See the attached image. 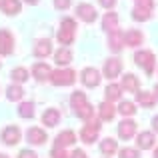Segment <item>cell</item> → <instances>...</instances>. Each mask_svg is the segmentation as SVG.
<instances>
[{
	"label": "cell",
	"mask_w": 158,
	"mask_h": 158,
	"mask_svg": "<svg viewBox=\"0 0 158 158\" xmlns=\"http://www.w3.org/2000/svg\"><path fill=\"white\" fill-rule=\"evenodd\" d=\"M72 60H74V54H72V50H70L68 46H62V48H58V50L54 52V62H56L58 68L68 66Z\"/></svg>",
	"instance_id": "obj_15"
},
{
	"label": "cell",
	"mask_w": 158,
	"mask_h": 158,
	"mask_svg": "<svg viewBox=\"0 0 158 158\" xmlns=\"http://www.w3.org/2000/svg\"><path fill=\"white\" fill-rule=\"evenodd\" d=\"M70 106H72L74 114L80 120H86V122H88V120L94 118V108L88 102V98H86V94L82 92V90L72 92V96H70Z\"/></svg>",
	"instance_id": "obj_1"
},
{
	"label": "cell",
	"mask_w": 158,
	"mask_h": 158,
	"mask_svg": "<svg viewBox=\"0 0 158 158\" xmlns=\"http://www.w3.org/2000/svg\"><path fill=\"white\" fill-rule=\"evenodd\" d=\"M30 74L34 76L36 82H46V80H50V76H52V68L46 64V62H36V64L32 66Z\"/></svg>",
	"instance_id": "obj_13"
},
{
	"label": "cell",
	"mask_w": 158,
	"mask_h": 158,
	"mask_svg": "<svg viewBox=\"0 0 158 158\" xmlns=\"http://www.w3.org/2000/svg\"><path fill=\"white\" fill-rule=\"evenodd\" d=\"M152 92H154V96H156V100H158V84L154 86V90H152Z\"/></svg>",
	"instance_id": "obj_43"
},
{
	"label": "cell",
	"mask_w": 158,
	"mask_h": 158,
	"mask_svg": "<svg viewBox=\"0 0 158 158\" xmlns=\"http://www.w3.org/2000/svg\"><path fill=\"white\" fill-rule=\"evenodd\" d=\"M50 82L54 86H72L76 82V72L72 68H58V70H52V76H50Z\"/></svg>",
	"instance_id": "obj_5"
},
{
	"label": "cell",
	"mask_w": 158,
	"mask_h": 158,
	"mask_svg": "<svg viewBox=\"0 0 158 158\" xmlns=\"http://www.w3.org/2000/svg\"><path fill=\"white\" fill-rule=\"evenodd\" d=\"M102 30L104 32H114V30H118V14L116 12H106L104 16H102Z\"/></svg>",
	"instance_id": "obj_21"
},
{
	"label": "cell",
	"mask_w": 158,
	"mask_h": 158,
	"mask_svg": "<svg viewBox=\"0 0 158 158\" xmlns=\"http://www.w3.org/2000/svg\"><path fill=\"white\" fill-rule=\"evenodd\" d=\"M12 52H14V36L6 28H0V56H10Z\"/></svg>",
	"instance_id": "obj_11"
},
{
	"label": "cell",
	"mask_w": 158,
	"mask_h": 158,
	"mask_svg": "<svg viewBox=\"0 0 158 158\" xmlns=\"http://www.w3.org/2000/svg\"><path fill=\"white\" fill-rule=\"evenodd\" d=\"M24 2H26V4H30V6H36V4H38L40 0H24Z\"/></svg>",
	"instance_id": "obj_41"
},
{
	"label": "cell",
	"mask_w": 158,
	"mask_h": 158,
	"mask_svg": "<svg viewBox=\"0 0 158 158\" xmlns=\"http://www.w3.org/2000/svg\"><path fill=\"white\" fill-rule=\"evenodd\" d=\"M156 144V134L150 130H142L140 134H136V146L138 150H154Z\"/></svg>",
	"instance_id": "obj_10"
},
{
	"label": "cell",
	"mask_w": 158,
	"mask_h": 158,
	"mask_svg": "<svg viewBox=\"0 0 158 158\" xmlns=\"http://www.w3.org/2000/svg\"><path fill=\"white\" fill-rule=\"evenodd\" d=\"M118 150H120V148H118V142H116L114 138H110V136H108V138H104V140L100 142V152H102L106 158H110L112 154H116Z\"/></svg>",
	"instance_id": "obj_25"
},
{
	"label": "cell",
	"mask_w": 158,
	"mask_h": 158,
	"mask_svg": "<svg viewBox=\"0 0 158 158\" xmlns=\"http://www.w3.org/2000/svg\"><path fill=\"white\" fill-rule=\"evenodd\" d=\"M120 86H122L124 92H134V94H136V92L140 90V82H138V78H136L134 74H130V72L122 76V84H120Z\"/></svg>",
	"instance_id": "obj_22"
},
{
	"label": "cell",
	"mask_w": 158,
	"mask_h": 158,
	"mask_svg": "<svg viewBox=\"0 0 158 158\" xmlns=\"http://www.w3.org/2000/svg\"><path fill=\"white\" fill-rule=\"evenodd\" d=\"M50 156L52 158H70V154L66 152V148H58V146H54L50 150Z\"/></svg>",
	"instance_id": "obj_34"
},
{
	"label": "cell",
	"mask_w": 158,
	"mask_h": 158,
	"mask_svg": "<svg viewBox=\"0 0 158 158\" xmlns=\"http://www.w3.org/2000/svg\"><path fill=\"white\" fill-rule=\"evenodd\" d=\"M104 98L108 102H116V100H120L122 98V86L120 84H108L106 86V90H104Z\"/></svg>",
	"instance_id": "obj_26"
},
{
	"label": "cell",
	"mask_w": 158,
	"mask_h": 158,
	"mask_svg": "<svg viewBox=\"0 0 158 158\" xmlns=\"http://www.w3.org/2000/svg\"><path fill=\"white\" fill-rule=\"evenodd\" d=\"M70 0H54V8H56V10H68L70 8Z\"/></svg>",
	"instance_id": "obj_35"
},
{
	"label": "cell",
	"mask_w": 158,
	"mask_h": 158,
	"mask_svg": "<svg viewBox=\"0 0 158 158\" xmlns=\"http://www.w3.org/2000/svg\"><path fill=\"white\" fill-rule=\"evenodd\" d=\"M152 158H158V146H154V150H152Z\"/></svg>",
	"instance_id": "obj_42"
},
{
	"label": "cell",
	"mask_w": 158,
	"mask_h": 158,
	"mask_svg": "<svg viewBox=\"0 0 158 158\" xmlns=\"http://www.w3.org/2000/svg\"><path fill=\"white\" fill-rule=\"evenodd\" d=\"M70 158H88V154H86L82 148H76L74 152H70Z\"/></svg>",
	"instance_id": "obj_39"
},
{
	"label": "cell",
	"mask_w": 158,
	"mask_h": 158,
	"mask_svg": "<svg viewBox=\"0 0 158 158\" xmlns=\"http://www.w3.org/2000/svg\"><path fill=\"white\" fill-rule=\"evenodd\" d=\"M22 96H24V88H22V84H14V82H12V84L6 88V98H8L10 102H18V100H22Z\"/></svg>",
	"instance_id": "obj_27"
},
{
	"label": "cell",
	"mask_w": 158,
	"mask_h": 158,
	"mask_svg": "<svg viewBox=\"0 0 158 158\" xmlns=\"http://www.w3.org/2000/svg\"><path fill=\"white\" fill-rule=\"evenodd\" d=\"M20 138H22V132H20V128L16 126V124H10V126H6L0 132V140H2L6 146H16V144L20 142Z\"/></svg>",
	"instance_id": "obj_8"
},
{
	"label": "cell",
	"mask_w": 158,
	"mask_h": 158,
	"mask_svg": "<svg viewBox=\"0 0 158 158\" xmlns=\"http://www.w3.org/2000/svg\"><path fill=\"white\" fill-rule=\"evenodd\" d=\"M10 78H12V82H14V84H22V82H26V80H28V70L24 68V66L12 68Z\"/></svg>",
	"instance_id": "obj_30"
},
{
	"label": "cell",
	"mask_w": 158,
	"mask_h": 158,
	"mask_svg": "<svg viewBox=\"0 0 158 158\" xmlns=\"http://www.w3.org/2000/svg\"><path fill=\"white\" fill-rule=\"evenodd\" d=\"M116 110L120 112V114L124 116V118H130V116H134L136 114V104L132 100H120V104Z\"/></svg>",
	"instance_id": "obj_29"
},
{
	"label": "cell",
	"mask_w": 158,
	"mask_h": 158,
	"mask_svg": "<svg viewBox=\"0 0 158 158\" xmlns=\"http://www.w3.org/2000/svg\"><path fill=\"white\" fill-rule=\"evenodd\" d=\"M76 16L82 20V22L92 24L94 20L98 18V12H96V8H94L92 4H88V2H80V4L76 6Z\"/></svg>",
	"instance_id": "obj_9"
},
{
	"label": "cell",
	"mask_w": 158,
	"mask_h": 158,
	"mask_svg": "<svg viewBox=\"0 0 158 158\" xmlns=\"http://www.w3.org/2000/svg\"><path fill=\"white\" fill-rule=\"evenodd\" d=\"M118 136L122 140H130L136 136V122L132 118H122V122L118 124Z\"/></svg>",
	"instance_id": "obj_12"
},
{
	"label": "cell",
	"mask_w": 158,
	"mask_h": 158,
	"mask_svg": "<svg viewBox=\"0 0 158 158\" xmlns=\"http://www.w3.org/2000/svg\"><path fill=\"white\" fill-rule=\"evenodd\" d=\"M74 38H76V20L66 16L60 22V28H58V32H56V40L62 46H70V44L74 42Z\"/></svg>",
	"instance_id": "obj_2"
},
{
	"label": "cell",
	"mask_w": 158,
	"mask_h": 158,
	"mask_svg": "<svg viewBox=\"0 0 158 158\" xmlns=\"http://www.w3.org/2000/svg\"><path fill=\"white\" fill-rule=\"evenodd\" d=\"M134 62L148 74L152 76L154 74V68H156V56L152 50H146V48H140V50L134 52Z\"/></svg>",
	"instance_id": "obj_3"
},
{
	"label": "cell",
	"mask_w": 158,
	"mask_h": 158,
	"mask_svg": "<svg viewBox=\"0 0 158 158\" xmlns=\"http://www.w3.org/2000/svg\"><path fill=\"white\" fill-rule=\"evenodd\" d=\"M136 6H144V8L154 10V0H136Z\"/></svg>",
	"instance_id": "obj_37"
},
{
	"label": "cell",
	"mask_w": 158,
	"mask_h": 158,
	"mask_svg": "<svg viewBox=\"0 0 158 158\" xmlns=\"http://www.w3.org/2000/svg\"><path fill=\"white\" fill-rule=\"evenodd\" d=\"M6 16H16L20 12V0H6V4L2 6Z\"/></svg>",
	"instance_id": "obj_32"
},
{
	"label": "cell",
	"mask_w": 158,
	"mask_h": 158,
	"mask_svg": "<svg viewBox=\"0 0 158 158\" xmlns=\"http://www.w3.org/2000/svg\"><path fill=\"white\" fill-rule=\"evenodd\" d=\"M102 80L100 70H96L94 66H86V68L80 70V82L86 86V88H96Z\"/></svg>",
	"instance_id": "obj_6"
},
{
	"label": "cell",
	"mask_w": 158,
	"mask_h": 158,
	"mask_svg": "<svg viewBox=\"0 0 158 158\" xmlns=\"http://www.w3.org/2000/svg\"><path fill=\"white\" fill-rule=\"evenodd\" d=\"M132 18L136 22H146V20L152 18V10L150 8H144V6H134L132 8Z\"/></svg>",
	"instance_id": "obj_28"
},
{
	"label": "cell",
	"mask_w": 158,
	"mask_h": 158,
	"mask_svg": "<svg viewBox=\"0 0 158 158\" xmlns=\"http://www.w3.org/2000/svg\"><path fill=\"white\" fill-rule=\"evenodd\" d=\"M18 158H38V154H36L34 150H28V148H24V150L18 152Z\"/></svg>",
	"instance_id": "obj_36"
},
{
	"label": "cell",
	"mask_w": 158,
	"mask_h": 158,
	"mask_svg": "<svg viewBox=\"0 0 158 158\" xmlns=\"http://www.w3.org/2000/svg\"><path fill=\"white\" fill-rule=\"evenodd\" d=\"M60 122V112L56 110V108H46L42 114V124L48 128H54L56 124Z\"/></svg>",
	"instance_id": "obj_23"
},
{
	"label": "cell",
	"mask_w": 158,
	"mask_h": 158,
	"mask_svg": "<svg viewBox=\"0 0 158 158\" xmlns=\"http://www.w3.org/2000/svg\"><path fill=\"white\" fill-rule=\"evenodd\" d=\"M70 144H76V132L74 130H62L56 136V140H54V146H58V148H66Z\"/></svg>",
	"instance_id": "obj_17"
},
{
	"label": "cell",
	"mask_w": 158,
	"mask_h": 158,
	"mask_svg": "<svg viewBox=\"0 0 158 158\" xmlns=\"http://www.w3.org/2000/svg\"><path fill=\"white\" fill-rule=\"evenodd\" d=\"M4 4H6V0H0V8H2V6H4Z\"/></svg>",
	"instance_id": "obj_44"
},
{
	"label": "cell",
	"mask_w": 158,
	"mask_h": 158,
	"mask_svg": "<svg viewBox=\"0 0 158 158\" xmlns=\"http://www.w3.org/2000/svg\"><path fill=\"white\" fill-rule=\"evenodd\" d=\"M104 158H106V156H104Z\"/></svg>",
	"instance_id": "obj_47"
},
{
	"label": "cell",
	"mask_w": 158,
	"mask_h": 158,
	"mask_svg": "<svg viewBox=\"0 0 158 158\" xmlns=\"http://www.w3.org/2000/svg\"><path fill=\"white\" fill-rule=\"evenodd\" d=\"M108 48H110L114 54H118L124 48V32L120 30V28L108 34Z\"/></svg>",
	"instance_id": "obj_16"
},
{
	"label": "cell",
	"mask_w": 158,
	"mask_h": 158,
	"mask_svg": "<svg viewBox=\"0 0 158 158\" xmlns=\"http://www.w3.org/2000/svg\"><path fill=\"white\" fill-rule=\"evenodd\" d=\"M52 54V42L48 38H40L34 44V56L36 58H46Z\"/></svg>",
	"instance_id": "obj_20"
},
{
	"label": "cell",
	"mask_w": 158,
	"mask_h": 158,
	"mask_svg": "<svg viewBox=\"0 0 158 158\" xmlns=\"http://www.w3.org/2000/svg\"><path fill=\"white\" fill-rule=\"evenodd\" d=\"M136 102L142 108H152L156 104V96L154 92H146V90H138L136 92Z\"/></svg>",
	"instance_id": "obj_24"
},
{
	"label": "cell",
	"mask_w": 158,
	"mask_h": 158,
	"mask_svg": "<svg viewBox=\"0 0 158 158\" xmlns=\"http://www.w3.org/2000/svg\"><path fill=\"white\" fill-rule=\"evenodd\" d=\"M0 68H2V62H0Z\"/></svg>",
	"instance_id": "obj_46"
},
{
	"label": "cell",
	"mask_w": 158,
	"mask_h": 158,
	"mask_svg": "<svg viewBox=\"0 0 158 158\" xmlns=\"http://www.w3.org/2000/svg\"><path fill=\"white\" fill-rule=\"evenodd\" d=\"M102 120L98 118V120H88V122L82 126V130H80V140L84 144H94L98 140V134H100V128H102Z\"/></svg>",
	"instance_id": "obj_4"
},
{
	"label": "cell",
	"mask_w": 158,
	"mask_h": 158,
	"mask_svg": "<svg viewBox=\"0 0 158 158\" xmlns=\"http://www.w3.org/2000/svg\"><path fill=\"white\" fill-rule=\"evenodd\" d=\"M142 42H144V34H142L140 30H134V28H130V30L124 32V44H126V46L136 48V46H140Z\"/></svg>",
	"instance_id": "obj_18"
},
{
	"label": "cell",
	"mask_w": 158,
	"mask_h": 158,
	"mask_svg": "<svg viewBox=\"0 0 158 158\" xmlns=\"http://www.w3.org/2000/svg\"><path fill=\"white\" fill-rule=\"evenodd\" d=\"M118 158H140V150H138V148L124 146V148L118 150Z\"/></svg>",
	"instance_id": "obj_33"
},
{
	"label": "cell",
	"mask_w": 158,
	"mask_h": 158,
	"mask_svg": "<svg viewBox=\"0 0 158 158\" xmlns=\"http://www.w3.org/2000/svg\"><path fill=\"white\" fill-rule=\"evenodd\" d=\"M152 130H154L156 134H158V114L154 116V118H152Z\"/></svg>",
	"instance_id": "obj_40"
},
{
	"label": "cell",
	"mask_w": 158,
	"mask_h": 158,
	"mask_svg": "<svg viewBox=\"0 0 158 158\" xmlns=\"http://www.w3.org/2000/svg\"><path fill=\"white\" fill-rule=\"evenodd\" d=\"M120 72H122V60L118 56L108 58L104 66H102V76L108 78V80H114L116 76H120Z\"/></svg>",
	"instance_id": "obj_7"
},
{
	"label": "cell",
	"mask_w": 158,
	"mask_h": 158,
	"mask_svg": "<svg viewBox=\"0 0 158 158\" xmlns=\"http://www.w3.org/2000/svg\"><path fill=\"white\" fill-rule=\"evenodd\" d=\"M0 158H10V156H8V154H0Z\"/></svg>",
	"instance_id": "obj_45"
},
{
	"label": "cell",
	"mask_w": 158,
	"mask_h": 158,
	"mask_svg": "<svg viewBox=\"0 0 158 158\" xmlns=\"http://www.w3.org/2000/svg\"><path fill=\"white\" fill-rule=\"evenodd\" d=\"M18 116L20 118H34V102H20Z\"/></svg>",
	"instance_id": "obj_31"
},
{
	"label": "cell",
	"mask_w": 158,
	"mask_h": 158,
	"mask_svg": "<svg viewBox=\"0 0 158 158\" xmlns=\"http://www.w3.org/2000/svg\"><path fill=\"white\" fill-rule=\"evenodd\" d=\"M116 108L112 106V102H100V106H98V118L102 120V122H110V120H114V116H116Z\"/></svg>",
	"instance_id": "obj_19"
},
{
	"label": "cell",
	"mask_w": 158,
	"mask_h": 158,
	"mask_svg": "<svg viewBox=\"0 0 158 158\" xmlns=\"http://www.w3.org/2000/svg\"><path fill=\"white\" fill-rule=\"evenodd\" d=\"M26 138L32 146H42L44 142L48 140V134L44 132V128H38V126H32L26 130Z\"/></svg>",
	"instance_id": "obj_14"
},
{
	"label": "cell",
	"mask_w": 158,
	"mask_h": 158,
	"mask_svg": "<svg viewBox=\"0 0 158 158\" xmlns=\"http://www.w3.org/2000/svg\"><path fill=\"white\" fill-rule=\"evenodd\" d=\"M98 2H100V6L106 8V10H112V8L116 6V0H98Z\"/></svg>",
	"instance_id": "obj_38"
}]
</instances>
